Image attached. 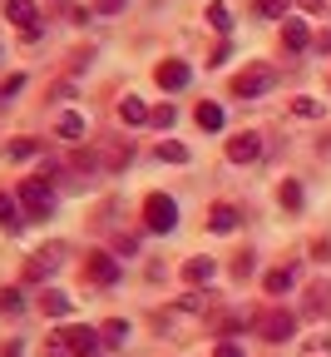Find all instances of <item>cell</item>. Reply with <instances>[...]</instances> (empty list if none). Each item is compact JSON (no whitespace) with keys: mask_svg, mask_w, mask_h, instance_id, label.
<instances>
[{"mask_svg":"<svg viewBox=\"0 0 331 357\" xmlns=\"http://www.w3.org/2000/svg\"><path fill=\"white\" fill-rule=\"evenodd\" d=\"M213 273H218V263H213V258H188V263H183V283H193V288L213 283Z\"/></svg>","mask_w":331,"mask_h":357,"instance_id":"8fae6325","label":"cell"},{"mask_svg":"<svg viewBox=\"0 0 331 357\" xmlns=\"http://www.w3.org/2000/svg\"><path fill=\"white\" fill-rule=\"evenodd\" d=\"M173 119H178L173 105H159V109H154V124H159V129H173Z\"/></svg>","mask_w":331,"mask_h":357,"instance_id":"1f68e13d","label":"cell"},{"mask_svg":"<svg viewBox=\"0 0 331 357\" xmlns=\"http://www.w3.org/2000/svg\"><path fill=\"white\" fill-rule=\"evenodd\" d=\"M6 20L20 25L25 35H35L40 30V6H35V0H6Z\"/></svg>","mask_w":331,"mask_h":357,"instance_id":"ba28073f","label":"cell"},{"mask_svg":"<svg viewBox=\"0 0 331 357\" xmlns=\"http://www.w3.org/2000/svg\"><path fill=\"white\" fill-rule=\"evenodd\" d=\"M84 278L99 283V288H114V283H119V258H114V253H89Z\"/></svg>","mask_w":331,"mask_h":357,"instance_id":"8992f818","label":"cell"},{"mask_svg":"<svg viewBox=\"0 0 331 357\" xmlns=\"http://www.w3.org/2000/svg\"><path fill=\"white\" fill-rule=\"evenodd\" d=\"M248 273H252V253H243L238 263H232V278H248Z\"/></svg>","mask_w":331,"mask_h":357,"instance_id":"d6a6232c","label":"cell"},{"mask_svg":"<svg viewBox=\"0 0 331 357\" xmlns=\"http://www.w3.org/2000/svg\"><path fill=\"white\" fill-rule=\"evenodd\" d=\"M302 357H331V337H312V342H302Z\"/></svg>","mask_w":331,"mask_h":357,"instance_id":"83f0119b","label":"cell"},{"mask_svg":"<svg viewBox=\"0 0 331 357\" xmlns=\"http://www.w3.org/2000/svg\"><path fill=\"white\" fill-rule=\"evenodd\" d=\"M238 218H243V213L232 208V204H213V208H208V229H213V234H232V229H238Z\"/></svg>","mask_w":331,"mask_h":357,"instance_id":"7c38bea8","label":"cell"},{"mask_svg":"<svg viewBox=\"0 0 331 357\" xmlns=\"http://www.w3.org/2000/svg\"><path fill=\"white\" fill-rule=\"evenodd\" d=\"M287 288H292V268H272V273H267V293H272V298H282Z\"/></svg>","mask_w":331,"mask_h":357,"instance_id":"7402d4cb","label":"cell"},{"mask_svg":"<svg viewBox=\"0 0 331 357\" xmlns=\"http://www.w3.org/2000/svg\"><path fill=\"white\" fill-rule=\"evenodd\" d=\"M25 89V75H10L6 84H0V105H10V95H20Z\"/></svg>","mask_w":331,"mask_h":357,"instance_id":"f546056e","label":"cell"},{"mask_svg":"<svg viewBox=\"0 0 331 357\" xmlns=\"http://www.w3.org/2000/svg\"><path fill=\"white\" fill-rule=\"evenodd\" d=\"M154 79H159V84H163V89H183V84H188V79H193V70H188V65H183V60H163V65H159V70H154Z\"/></svg>","mask_w":331,"mask_h":357,"instance_id":"30bf717a","label":"cell"},{"mask_svg":"<svg viewBox=\"0 0 331 357\" xmlns=\"http://www.w3.org/2000/svg\"><path fill=\"white\" fill-rule=\"evenodd\" d=\"M203 20H208V25H213L218 35H227V30H232V15H227V6H218V0L208 6V15H203Z\"/></svg>","mask_w":331,"mask_h":357,"instance_id":"603a6c76","label":"cell"},{"mask_svg":"<svg viewBox=\"0 0 331 357\" xmlns=\"http://www.w3.org/2000/svg\"><path fill=\"white\" fill-rule=\"evenodd\" d=\"M257 333H262L267 342H287V337L297 333V318H292L287 307H272V312H262V318H257Z\"/></svg>","mask_w":331,"mask_h":357,"instance_id":"5b68a950","label":"cell"},{"mask_svg":"<svg viewBox=\"0 0 331 357\" xmlns=\"http://www.w3.org/2000/svg\"><path fill=\"white\" fill-rule=\"evenodd\" d=\"M15 199H20V208H25L30 218H50V208H55V194H50L45 178H25Z\"/></svg>","mask_w":331,"mask_h":357,"instance_id":"277c9868","label":"cell"},{"mask_svg":"<svg viewBox=\"0 0 331 357\" xmlns=\"http://www.w3.org/2000/svg\"><path fill=\"white\" fill-rule=\"evenodd\" d=\"M312 45H316V50H321V55H331V30H321V35H316Z\"/></svg>","mask_w":331,"mask_h":357,"instance_id":"e575fe53","label":"cell"},{"mask_svg":"<svg viewBox=\"0 0 331 357\" xmlns=\"http://www.w3.org/2000/svg\"><path fill=\"white\" fill-rule=\"evenodd\" d=\"M119 119H124V124H149V119H154V109L138 100V95H124V100H119Z\"/></svg>","mask_w":331,"mask_h":357,"instance_id":"5bb4252c","label":"cell"},{"mask_svg":"<svg viewBox=\"0 0 331 357\" xmlns=\"http://www.w3.org/2000/svg\"><path fill=\"white\" fill-rule=\"evenodd\" d=\"M40 307L50 312V318H70V312H74V298L60 293V288H45V293H40Z\"/></svg>","mask_w":331,"mask_h":357,"instance_id":"4fadbf2b","label":"cell"},{"mask_svg":"<svg viewBox=\"0 0 331 357\" xmlns=\"http://www.w3.org/2000/svg\"><path fill=\"white\" fill-rule=\"evenodd\" d=\"M213 357H243V347H238V342H218V352H213Z\"/></svg>","mask_w":331,"mask_h":357,"instance_id":"836d02e7","label":"cell"},{"mask_svg":"<svg viewBox=\"0 0 331 357\" xmlns=\"http://www.w3.org/2000/svg\"><path fill=\"white\" fill-rule=\"evenodd\" d=\"M277 199H282V208H302V184H297V178H282V189H277Z\"/></svg>","mask_w":331,"mask_h":357,"instance_id":"d6986e66","label":"cell"},{"mask_svg":"<svg viewBox=\"0 0 331 357\" xmlns=\"http://www.w3.org/2000/svg\"><path fill=\"white\" fill-rule=\"evenodd\" d=\"M272 84H277V70L272 65H248L238 79H232V95H238V100H257V95H267Z\"/></svg>","mask_w":331,"mask_h":357,"instance_id":"7a4b0ae2","label":"cell"},{"mask_svg":"<svg viewBox=\"0 0 331 357\" xmlns=\"http://www.w3.org/2000/svg\"><path fill=\"white\" fill-rule=\"evenodd\" d=\"M159 159H163V164H188V149H183L178 139H163V144H159Z\"/></svg>","mask_w":331,"mask_h":357,"instance_id":"484cf974","label":"cell"},{"mask_svg":"<svg viewBox=\"0 0 331 357\" xmlns=\"http://www.w3.org/2000/svg\"><path fill=\"white\" fill-rule=\"evenodd\" d=\"M282 40H287V50H307V45H312V30H307V20L287 15V25H282Z\"/></svg>","mask_w":331,"mask_h":357,"instance_id":"9a60e30c","label":"cell"},{"mask_svg":"<svg viewBox=\"0 0 331 357\" xmlns=\"http://www.w3.org/2000/svg\"><path fill=\"white\" fill-rule=\"evenodd\" d=\"M257 20H287V0H252Z\"/></svg>","mask_w":331,"mask_h":357,"instance_id":"ac0fdd59","label":"cell"},{"mask_svg":"<svg viewBox=\"0 0 331 357\" xmlns=\"http://www.w3.org/2000/svg\"><path fill=\"white\" fill-rule=\"evenodd\" d=\"M35 154H40V139H15V144H6V159H15V164H20V159H35Z\"/></svg>","mask_w":331,"mask_h":357,"instance_id":"cb8c5ba5","label":"cell"},{"mask_svg":"<svg viewBox=\"0 0 331 357\" xmlns=\"http://www.w3.org/2000/svg\"><path fill=\"white\" fill-rule=\"evenodd\" d=\"M292 114H297V119H316V114H326V105L312 100V95H297V100H292Z\"/></svg>","mask_w":331,"mask_h":357,"instance_id":"44dd1931","label":"cell"},{"mask_svg":"<svg viewBox=\"0 0 331 357\" xmlns=\"http://www.w3.org/2000/svg\"><path fill=\"white\" fill-rule=\"evenodd\" d=\"M178 307H183V312H203V307H208V293H198V288H193L188 298H178Z\"/></svg>","mask_w":331,"mask_h":357,"instance_id":"f1b7e54d","label":"cell"},{"mask_svg":"<svg viewBox=\"0 0 331 357\" xmlns=\"http://www.w3.org/2000/svg\"><path fill=\"white\" fill-rule=\"evenodd\" d=\"M55 134H60V139H79V134H84V114L65 109V114L55 119Z\"/></svg>","mask_w":331,"mask_h":357,"instance_id":"2e32d148","label":"cell"},{"mask_svg":"<svg viewBox=\"0 0 331 357\" xmlns=\"http://www.w3.org/2000/svg\"><path fill=\"white\" fill-rule=\"evenodd\" d=\"M144 223H149L154 234H173L178 229V204L168 194H149L144 199Z\"/></svg>","mask_w":331,"mask_h":357,"instance_id":"3957f363","label":"cell"},{"mask_svg":"<svg viewBox=\"0 0 331 357\" xmlns=\"http://www.w3.org/2000/svg\"><path fill=\"white\" fill-rule=\"evenodd\" d=\"M99 337H104V342H114V347H119V342H129V323H124V318H109V323H104V328H99Z\"/></svg>","mask_w":331,"mask_h":357,"instance_id":"d4e9b609","label":"cell"},{"mask_svg":"<svg viewBox=\"0 0 331 357\" xmlns=\"http://www.w3.org/2000/svg\"><path fill=\"white\" fill-rule=\"evenodd\" d=\"M302 6H307V10H321V6H326V0H302Z\"/></svg>","mask_w":331,"mask_h":357,"instance_id":"d590c367","label":"cell"},{"mask_svg":"<svg viewBox=\"0 0 331 357\" xmlns=\"http://www.w3.org/2000/svg\"><path fill=\"white\" fill-rule=\"evenodd\" d=\"M0 223H6V229H20V199H10V194H0Z\"/></svg>","mask_w":331,"mask_h":357,"instance_id":"ffe728a7","label":"cell"},{"mask_svg":"<svg viewBox=\"0 0 331 357\" xmlns=\"http://www.w3.org/2000/svg\"><path fill=\"white\" fill-rule=\"evenodd\" d=\"M129 10V0H94V15H119Z\"/></svg>","mask_w":331,"mask_h":357,"instance_id":"4dcf8cb0","label":"cell"},{"mask_svg":"<svg viewBox=\"0 0 331 357\" xmlns=\"http://www.w3.org/2000/svg\"><path fill=\"white\" fill-rule=\"evenodd\" d=\"M60 258H65V243H50V248H40V253L30 258L25 273H30V278H45V273H55V268H60Z\"/></svg>","mask_w":331,"mask_h":357,"instance_id":"9c48e42d","label":"cell"},{"mask_svg":"<svg viewBox=\"0 0 331 357\" xmlns=\"http://www.w3.org/2000/svg\"><path fill=\"white\" fill-rule=\"evenodd\" d=\"M20 307H25V298H20L15 288H6V293H0V312H6V318H15Z\"/></svg>","mask_w":331,"mask_h":357,"instance_id":"4316f807","label":"cell"},{"mask_svg":"<svg viewBox=\"0 0 331 357\" xmlns=\"http://www.w3.org/2000/svg\"><path fill=\"white\" fill-rule=\"evenodd\" d=\"M227 159L232 164H257L262 159V134H252V129L232 134V139H227Z\"/></svg>","mask_w":331,"mask_h":357,"instance_id":"52a82bcc","label":"cell"},{"mask_svg":"<svg viewBox=\"0 0 331 357\" xmlns=\"http://www.w3.org/2000/svg\"><path fill=\"white\" fill-rule=\"evenodd\" d=\"M193 119H198V129H223V105H213V100H203Z\"/></svg>","mask_w":331,"mask_h":357,"instance_id":"e0dca14e","label":"cell"},{"mask_svg":"<svg viewBox=\"0 0 331 357\" xmlns=\"http://www.w3.org/2000/svg\"><path fill=\"white\" fill-rule=\"evenodd\" d=\"M94 347H99V333L94 328H60L50 337V357H89Z\"/></svg>","mask_w":331,"mask_h":357,"instance_id":"6da1fadb","label":"cell"}]
</instances>
